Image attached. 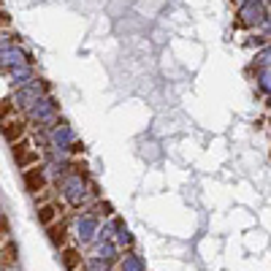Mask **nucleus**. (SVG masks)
Listing matches in <instances>:
<instances>
[{
  "label": "nucleus",
  "mask_w": 271,
  "mask_h": 271,
  "mask_svg": "<svg viewBox=\"0 0 271 271\" xmlns=\"http://www.w3.org/2000/svg\"><path fill=\"white\" fill-rule=\"evenodd\" d=\"M28 130H30V122L24 117H16V114L0 122V133H3V138L8 144H16L22 138H28Z\"/></svg>",
  "instance_id": "6"
},
{
  "label": "nucleus",
  "mask_w": 271,
  "mask_h": 271,
  "mask_svg": "<svg viewBox=\"0 0 271 271\" xmlns=\"http://www.w3.org/2000/svg\"><path fill=\"white\" fill-rule=\"evenodd\" d=\"M268 106H271V98H268Z\"/></svg>",
  "instance_id": "25"
},
{
  "label": "nucleus",
  "mask_w": 271,
  "mask_h": 271,
  "mask_svg": "<svg viewBox=\"0 0 271 271\" xmlns=\"http://www.w3.org/2000/svg\"><path fill=\"white\" fill-rule=\"evenodd\" d=\"M16 43H22V36L19 33H14L11 28H0V52L8 49V46H16Z\"/></svg>",
  "instance_id": "14"
},
{
  "label": "nucleus",
  "mask_w": 271,
  "mask_h": 271,
  "mask_svg": "<svg viewBox=\"0 0 271 271\" xmlns=\"http://www.w3.org/2000/svg\"><path fill=\"white\" fill-rule=\"evenodd\" d=\"M36 217L43 228H49L52 223H57L60 217H65V204L63 201H52V204H43V206H36Z\"/></svg>",
  "instance_id": "9"
},
{
  "label": "nucleus",
  "mask_w": 271,
  "mask_h": 271,
  "mask_svg": "<svg viewBox=\"0 0 271 271\" xmlns=\"http://www.w3.org/2000/svg\"><path fill=\"white\" fill-rule=\"evenodd\" d=\"M233 3H236V6H239V3H244V0H233Z\"/></svg>",
  "instance_id": "24"
},
{
  "label": "nucleus",
  "mask_w": 271,
  "mask_h": 271,
  "mask_svg": "<svg viewBox=\"0 0 271 271\" xmlns=\"http://www.w3.org/2000/svg\"><path fill=\"white\" fill-rule=\"evenodd\" d=\"M6 239H11V228H8V220L0 214V241H6Z\"/></svg>",
  "instance_id": "20"
},
{
  "label": "nucleus",
  "mask_w": 271,
  "mask_h": 271,
  "mask_svg": "<svg viewBox=\"0 0 271 271\" xmlns=\"http://www.w3.org/2000/svg\"><path fill=\"white\" fill-rule=\"evenodd\" d=\"M46 236H49L52 247H57V250L68 247V239H71V223H68V217H60L57 223H52L46 228Z\"/></svg>",
  "instance_id": "8"
},
{
  "label": "nucleus",
  "mask_w": 271,
  "mask_h": 271,
  "mask_svg": "<svg viewBox=\"0 0 271 271\" xmlns=\"http://www.w3.org/2000/svg\"><path fill=\"white\" fill-rule=\"evenodd\" d=\"M266 14H268L266 0H244V3H239V8H236V28L258 30Z\"/></svg>",
  "instance_id": "2"
},
{
  "label": "nucleus",
  "mask_w": 271,
  "mask_h": 271,
  "mask_svg": "<svg viewBox=\"0 0 271 271\" xmlns=\"http://www.w3.org/2000/svg\"><path fill=\"white\" fill-rule=\"evenodd\" d=\"M22 182H24V190L30 195L41 193V190L49 187V174H46V165H33V168H24L22 171Z\"/></svg>",
  "instance_id": "7"
},
{
  "label": "nucleus",
  "mask_w": 271,
  "mask_h": 271,
  "mask_svg": "<svg viewBox=\"0 0 271 271\" xmlns=\"http://www.w3.org/2000/svg\"><path fill=\"white\" fill-rule=\"evenodd\" d=\"M11 155H14V160H16V165L24 171V168H33V165H41L43 163V157H41V152L33 146V141L30 138H22V141H16V144H11Z\"/></svg>",
  "instance_id": "5"
},
{
  "label": "nucleus",
  "mask_w": 271,
  "mask_h": 271,
  "mask_svg": "<svg viewBox=\"0 0 271 271\" xmlns=\"http://www.w3.org/2000/svg\"><path fill=\"white\" fill-rule=\"evenodd\" d=\"M0 266H6V268L16 266V244L11 239L0 241Z\"/></svg>",
  "instance_id": "12"
},
{
  "label": "nucleus",
  "mask_w": 271,
  "mask_h": 271,
  "mask_svg": "<svg viewBox=\"0 0 271 271\" xmlns=\"http://www.w3.org/2000/svg\"><path fill=\"white\" fill-rule=\"evenodd\" d=\"M128 266V271H141V263H138V258H133V252H128V263H122V268Z\"/></svg>",
  "instance_id": "21"
},
{
  "label": "nucleus",
  "mask_w": 271,
  "mask_h": 271,
  "mask_svg": "<svg viewBox=\"0 0 271 271\" xmlns=\"http://www.w3.org/2000/svg\"><path fill=\"white\" fill-rule=\"evenodd\" d=\"M255 82H258V90L266 92L271 98V68H263V71H255Z\"/></svg>",
  "instance_id": "15"
},
{
  "label": "nucleus",
  "mask_w": 271,
  "mask_h": 271,
  "mask_svg": "<svg viewBox=\"0 0 271 271\" xmlns=\"http://www.w3.org/2000/svg\"><path fill=\"white\" fill-rule=\"evenodd\" d=\"M36 60H33V52H28L22 46V43H16V46H8L0 52V73H14L16 68L22 65H33Z\"/></svg>",
  "instance_id": "4"
},
{
  "label": "nucleus",
  "mask_w": 271,
  "mask_h": 271,
  "mask_svg": "<svg viewBox=\"0 0 271 271\" xmlns=\"http://www.w3.org/2000/svg\"><path fill=\"white\" fill-rule=\"evenodd\" d=\"M266 43H268V38L266 36H260V33H252V36H247V38H244V46H250V49H263L266 46Z\"/></svg>",
  "instance_id": "16"
},
{
  "label": "nucleus",
  "mask_w": 271,
  "mask_h": 271,
  "mask_svg": "<svg viewBox=\"0 0 271 271\" xmlns=\"http://www.w3.org/2000/svg\"><path fill=\"white\" fill-rule=\"evenodd\" d=\"M33 201H36V206L52 204V193H49V187H46V190H41V193H36V195H33Z\"/></svg>",
  "instance_id": "18"
},
{
  "label": "nucleus",
  "mask_w": 271,
  "mask_h": 271,
  "mask_svg": "<svg viewBox=\"0 0 271 271\" xmlns=\"http://www.w3.org/2000/svg\"><path fill=\"white\" fill-rule=\"evenodd\" d=\"M252 68H255V71L271 68V41L266 43L263 49H258V52H255V57H252Z\"/></svg>",
  "instance_id": "13"
},
{
  "label": "nucleus",
  "mask_w": 271,
  "mask_h": 271,
  "mask_svg": "<svg viewBox=\"0 0 271 271\" xmlns=\"http://www.w3.org/2000/svg\"><path fill=\"white\" fill-rule=\"evenodd\" d=\"M36 76H38V73H36V68H33V65H22V68H16L14 73H8V79H11V87H14V90H19V87L30 84Z\"/></svg>",
  "instance_id": "11"
},
{
  "label": "nucleus",
  "mask_w": 271,
  "mask_h": 271,
  "mask_svg": "<svg viewBox=\"0 0 271 271\" xmlns=\"http://www.w3.org/2000/svg\"><path fill=\"white\" fill-rule=\"evenodd\" d=\"M14 114H16V109H14L11 98H3V101H0V122L8 119V117H14Z\"/></svg>",
  "instance_id": "17"
},
{
  "label": "nucleus",
  "mask_w": 271,
  "mask_h": 271,
  "mask_svg": "<svg viewBox=\"0 0 271 271\" xmlns=\"http://www.w3.org/2000/svg\"><path fill=\"white\" fill-rule=\"evenodd\" d=\"M60 258H63V266H65L68 271H79V268L84 266L82 250H79V247H71V244H68V247H63V250H60Z\"/></svg>",
  "instance_id": "10"
},
{
  "label": "nucleus",
  "mask_w": 271,
  "mask_h": 271,
  "mask_svg": "<svg viewBox=\"0 0 271 271\" xmlns=\"http://www.w3.org/2000/svg\"><path fill=\"white\" fill-rule=\"evenodd\" d=\"M43 95H52V84L46 82V79L36 76L30 84H24V87H19V90H14L11 103H14L16 111H28L38 98H43Z\"/></svg>",
  "instance_id": "1"
},
{
  "label": "nucleus",
  "mask_w": 271,
  "mask_h": 271,
  "mask_svg": "<svg viewBox=\"0 0 271 271\" xmlns=\"http://www.w3.org/2000/svg\"><path fill=\"white\" fill-rule=\"evenodd\" d=\"M258 30H260V36H266V38L271 41V11L263 16V22H260V28H258Z\"/></svg>",
  "instance_id": "19"
},
{
  "label": "nucleus",
  "mask_w": 271,
  "mask_h": 271,
  "mask_svg": "<svg viewBox=\"0 0 271 271\" xmlns=\"http://www.w3.org/2000/svg\"><path fill=\"white\" fill-rule=\"evenodd\" d=\"M98 209H101V214H103V217H111V214H114V206H111L109 201H101Z\"/></svg>",
  "instance_id": "22"
},
{
  "label": "nucleus",
  "mask_w": 271,
  "mask_h": 271,
  "mask_svg": "<svg viewBox=\"0 0 271 271\" xmlns=\"http://www.w3.org/2000/svg\"><path fill=\"white\" fill-rule=\"evenodd\" d=\"M57 111H60V103L55 95H43V98H38L33 106L24 111V119L30 122V125H41V128H46V122H55L57 119Z\"/></svg>",
  "instance_id": "3"
},
{
  "label": "nucleus",
  "mask_w": 271,
  "mask_h": 271,
  "mask_svg": "<svg viewBox=\"0 0 271 271\" xmlns=\"http://www.w3.org/2000/svg\"><path fill=\"white\" fill-rule=\"evenodd\" d=\"M0 28H11V16H8V11H3V8H0Z\"/></svg>",
  "instance_id": "23"
}]
</instances>
